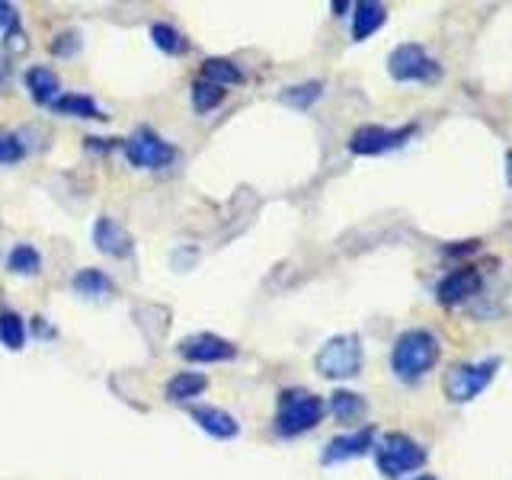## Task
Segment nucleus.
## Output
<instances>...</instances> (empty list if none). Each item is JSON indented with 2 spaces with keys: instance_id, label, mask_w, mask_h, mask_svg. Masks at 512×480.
Returning a JSON list of instances; mask_svg holds the SVG:
<instances>
[{
  "instance_id": "obj_1",
  "label": "nucleus",
  "mask_w": 512,
  "mask_h": 480,
  "mask_svg": "<svg viewBox=\"0 0 512 480\" xmlns=\"http://www.w3.org/2000/svg\"><path fill=\"white\" fill-rule=\"evenodd\" d=\"M439 356H442V346L436 340V333L413 327V330H404L394 340L391 372L404 384H416V381H423L432 368H436Z\"/></svg>"
},
{
  "instance_id": "obj_2",
  "label": "nucleus",
  "mask_w": 512,
  "mask_h": 480,
  "mask_svg": "<svg viewBox=\"0 0 512 480\" xmlns=\"http://www.w3.org/2000/svg\"><path fill=\"white\" fill-rule=\"evenodd\" d=\"M327 413L324 397L308 388H285L276 400V416H272V429L279 439H298L304 432L320 426Z\"/></svg>"
},
{
  "instance_id": "obj_3",
  "label": "nucleus",
  "mask_w": 512,
  "mask_h": 480,
  "mask_svg": "<svg viewBox=\"0 0 512 480\" xmlns=\"http://www.w3.org/2000/svg\"><path fill=\"white\" fill-rule=\"evenodd\" d=\"M365 365V346H362V336L359 333H340V336H330V340L317 349L314 356V368L320 378H330V381H346V378H356Z\"/></svg>"
},
{
  "instance_id": "obj_4",
  "label": "nucleus",
  "mask_w": 512,
  "mask_h": 480,
  "mask_svg": "<svg viewBox=\"0 0 512 480\" xmlns=\"http://www.w3.org/2000/svg\"><path fill=\"white\" fill-rule=\"evenodd\" d=\"M372 452H375L378 471L388 480H400V477H407L413 471H420V468H426V461H429L426 448L416 439H410L407 432H388V436H381L375 442Z\"/></svg>"
},
{
  "instance_id": "obj_5",
  "label": "nucleus",
  "mask_w": 512,
  "mask_h": 480,
  "mask_svg": "<svg viewBox=\"0 0 512 480\" xmlns=\"http://www.w3.org/2000/svg\"><path fill=\"white\" fill-rule=\"evenodd\" d=\"M500 368H503L500 356H490L480 362H455L442 378V391L452 404H471V400H477L490 388Z\"/></svg>"
},
{
  "instance_id": "obj_6",
  "label": "nucleus",
  "mask_w": 512,
  "mask_h": 480,
  "mask_svg": "<svg viewBox=\"0 0 512 480\" xmlns=\"http://www.w3.org/2000/svg\"><path fill=\"white\" fill-rule=\"evenodd\" d=\"M388 74L397 84H436L442 77V68L423 45L404 42L388 55Z\"/></svg>"
},
{
  "instance_id": "obj_7",
  "label": "nucleus",
  "mask_w": 512,
  "mask_h": 480,
  "mask_svg": "<svg viewBox=\"0 0 512 480\" xmlns=\"http://www.w3.org/2000/svg\"><path fill=\"white\" fill-rule=\"evenodd\" d=\"M122 154H125L128 164L138 167V170H164L176 160L173 144L167 138H160L148 125L135 128V132L122 141Z\"/></svg>"
},
{
  "instance_id": "obj_8",
  "label": "nucleus",
  "mask_w": 512,
  "mask_h": 480,
  "mask_svg": "<svg viewBox=\"0 0 512 480\" xmlns=\"http://www.w3.org/2000/svg\"><path fill=\"white\" fill-rule=\"evenodd\" d=\"M416 135V125H404V128H384V125H362L352 132L349 138V151L356 157H381V154H391L397 148Z\"/></svg>"
},
{
  "instance_id": "obj_9",
  "label": "nucleus",
  "mask_w": 512,
  "mask_h": 480,
  "mask_svg": "<svg viewBox=\"0 0 512 480\" xmlns=\"http://www.w3.org/2000/svg\"><path fill=\"white\" fill-rule=\"evenodd\" d=\"M180 356L192 365H218V362H234L237 346L218 333H192L186 340H180Z\"/></svg>"
},
{
  "instance_id": "obj_10",
  "label": "nucleus",
  "mask_w": 512,
  "mask_h": 480,
  "mask_svg": "<svg viewBox=\"0 0 512 480\" xmlns=\"http://www.w3.org/2000/svg\"><path fill=\"white\" fill-rule=\"evenodd\" d=\"M378 442V432L375 426H362V429H352L346 436H336L324 445V452H320V464H343V461H352V458H362L375 448Z\"/></svg>"
},
{
  "instance_id": "obj_11",
  "label": "nucleus",
  "mask_w": 512,
  "mask_h": 480,
  "mask_svg": "<svg viewBox=\"0 0 512 480\" xmlns=\"http://www.w3.org/2000/svg\"><path fill=\"white\" fill-rule=\"evenodd\" d=\"M480 288H484V276H480V269L458 266L439 282L436 298H439V304H445V308H458V304L480 295Z\"/></svg>"
},
{
  "instance_id": "obj_12",
  "label": "nucleus",
  "mask_w": 512,
  "mask_h": 480,
  "mask_svg": "<svg viewBox=\"0 0 512 480\" xmlns=\"http://www.w3.org/2000/svg\"><path fill=\"white\" fill-rule=\"evenodd\" d=\"M93 247L112 256V260H125L132 256L135 244H132V234H128L119 221H112L109 215H100L93 224Z\"/></svg>"
},
{
  "instance_id": "obj_13",
  "label": "nucleus",
  "mask_w": 512,
  "mask_h": 480,
  "mask_svg": "<svg viewBox=\"0 0 512 480\" xmlns=\"http://www.w3.org/2000/svg\"><path fill=\"white\" fill-rule=\"evenodd\" d=\"M192 423H196L202 432H208L212 439H221V442H231L240 436V423L234 420V416L228 410L221 407H208V404H196L189 410Z\"/></svg>"
},
{
  "instance_id": "obj_14",
  "label": "nucleus",
  "mask_w": 512,
  "mask_h": 480,
  "mask_svg": "<svg viewBox=\"0 0 512 480\" xmlns=\"http://www.w3.org/2000/svg\"><path fill=\"white\" fill-rule=\"evenodd\" d=\"M23 84H26V90L32 96V103H36V106H48V109H52L55 100L64 93L58 74L52 68H45V64H36V68H29L26 77H23Z\"/></svg>"
},
{
  "instance_id": "obj_15",
  "label": "nucleus",
  "mask_w": 512,
  "mask_h": 480,
  "mask_svg": "<svg viewBox=\"0 0 512 480\" xmlns=\"http://www.w3.org/2000/svg\"><path fill=\"white\" fill-rule=\"evenodd\" d=\"M384 23H388V7L378 4V0H359V4H352V42H365Z\"/></svg>"
},
{
  "instance_id": "obj_16",
  "label": "nucleus",
  "mask_w": 512,
  "mask_h": 480,
  "mask_svg": "<svg viewBox=\"0 0 512 480\" xmlns=\"http://www.w3.org/2000/svg\"><path fill=\"white\" fill-rule=\"evenodd\" d=\"M327 410L333 413V420H336V423H343V426H356L359 420H365L368 404H365V397H362V394H356V391H333V394H330Z\"/></svg>"
},
{
  "instance_id": "obj_17",
  "label": "nucleus",
  "mask_w": 512,
  "mask_h": 480,
  "mask_svg": "<svg viewBox=\"0 0 512 480\" xmlns=\"http://www.w3.org/2000/svg\"><path fill=\"white\" fill-rule=\"evenodd\" d=\"M52 109L58 112V116H74V119H106L100 103L87 93H61Z\"/></svg>"
},
{
  "instance_id": "obj_18",
  "label": "nucleus",
  "mask_w": 512,
  "mask_h": 480,
  "mask_svg": "<svg viewBox=\"0 0 512 480\" xmlns=\"http://www.w3.org/2000/svg\"><path fill=\"white\" fill-rule=\"evenodd\" d=\"M208 388V378L202 372H176L170 381H167V400H173V404H186V400H196L202 391Z\"/></svg>"
},
{
  "instance_id": "obj_19",
  "label": "nucleus",
  "mask_w": 512,
  "mask_h": 480,
  "mask_svg": "<svg viewBox=\"0 0 512 480\" xmlns=\"http://www.w3.org/2000/svg\"><path fill=\"white\" fill-rule=\"evenodd\" d=\"M199 77L208 80V84L224 87V90H228V87H237V84H244V71H240L231 58H205Z\"/></svg>"
},
{
  "instance_id": "obj_20",
  "label": "nucleus",
  "mask_w": 512,
  "mask_h": 480,
  "mask_svg": "<svg viewBox=\"0 0 512 480\" xmlns=\"http://www.w3.org/2000/svg\"><path fill=\"white\" fill-rule=\"evenodd\" d=\"M71 288L77 295H84V298H103L116 285H112V279L106 276L103 269H80L77 276L71 279Z\"/></svg>"
},
{
  "instance_id": "obj_21",
  "label": "nucleus",
  "mask_w": 512,
  "mask_h": 480,
  "mask_svg": "<svg viewBox=\"0 0 512 480\" xmlns=\"http://www.w3.org/2000/svg\"><path fill=\"white\" fill-rule=\"evenodd\" d=\"M151 42H154L164 55H170V58H180V55L189 52V39L183 36L180 29H173L170 23H154V26H151Z\"/></svg>"
},
{
  "instance_id": "obj_22",
  "label": "nucleus",
  "mask_w": 512,
  "mask_h": 480,
  "mask_svg": "<svg viewBox=\"0 0 512 480\" xmlns=\"http://www.w3.org/2000/svg\"><path fill=\"white\" fill-rule=\"evenodd\" d=\"M7 269L13 276H39L42 269V256L32 244H16L10 253H7Z\"/></svg>"
},
{
  "instance_id": "obj_23",
  "label": "nucleus",
  "mask_w": 512,
  "mask_h": 480,
  "mask_svg": "<svg viewBox=\"0 0 512 480\" xmlns=\"http://www.w3.org/2000/svg\"><path fill=\"white\" fill-rule=\"evenodd\" d=\"M224 96H228V90L218 84H208V80L199 77L196 84H192V109H196L199 116H208L215 106L224 103Z\"/></svg>"
},
{
  "instance_id": "obj_24",
  "label": "nucleus",
  "mask_w": 512,
  "mask_h": 480,
  "mask_svg": "<svg viewBox=\"0 0 512 480\" xmlns=\"http://www.w3.org/2000/svg\"><path fill=\"white\" fill-rule=\"evenodd\" d=\"M320 96H324V84H320V80H308V84H298V87L282 90L279 100L285 106H292V109H308V106H314L320 100Z\"/></svg>"
},
{
  "instance_id": "obj_25",
  "label": "nucleus",
  "mask_w": 512,
  "mask_h": 480,
  "mask_svg": "<svg viewBox=\"0 0 512 480\" xmlns=\"http://www.w3.org/2000/svg\"><path fill=\"white\" fill-rule=\"evenodd\" d=\"M0 343L7 349H23L26 343V324L16 311H0Z\"/></svg>"
},
{
  "instance_id": "obj_26",
  "label": "nucleus",
  "mask_w": 512,
  "mask_h": 480,
  "mask_svg": "<svg viewBox=\"0 0 512 480\" xmlns=\"http://www.w3.org/2000/svg\"><path fill=\"white\" fill-rule=\"evenodd\" d=\"M26 157V144L23 138L10 132V128L0 125V167H7V164H20V160Z\"/></svg>"
},
{
  "instance_id": "obj_27",
  "label": "nucleus",
  "mask_w": 512,
  "mask_h": 480,
  "mask_svg": "<svg viewBox=\"0 0 512 480\" xmlns=\"http://www.w3.org/2000/svg\"><path fill=\"white\" fill-rule=\"evenodd\" d=\"M80 45H84V42H80V32L77 29H64L52 39V55L55 58H74L80 52Z\"/></svg>"
},
{
  "instance_id": "obj_28",
  "label": "nucleus",
  "mask_w": 512,
  "mask_h": 480,
  "mask_svg": "<svg viewBox=\"0 0 512 480\" xmlns=\"http://www.w3.org/2000/svg\"><path fill=\"white\" fill-rule=\"evenodd\" d=\"M10 77H13V64H10V55H7V52H0V90H7Z\"/></svg>"
},
{
  "instance_id": "obj_29",
  "label": "nucleus",
  "mask_w": 512,
  "mask_h": 480,
  "mask_svg": "<svg viewBox=\"0 0 512 480\" xmlns=\"http://www.w3.org/2000/svg\"><path fill=\"white\" fill-rule=\"evenodd\" d=\"M330 10H333L336 16H343L346 10H352V4H343V0H336V4H330Z\"/></svg>"
},
{
  "instance_id": "obj_30",
  "label": "nucleus",
  "mask_w": 512,
  "mask_h": 480,
  "mask_svg": "<svg viewBox=\"0 0 512 480\" xmlns=\"http://www.w3.org/2000/svg\"><path fill=\"white\" fill-rule=\"evenodd\" d=\"M506 183L512 186V151H506Z\"/></svg>"
},
{
  "instance_id": "obj_31",
  "label": "nucleus",
  "mask_w": 512,
  "mask_h": 480,
  "mask_svg": "<svg viewBox=\"0 0 512 480\" xmlns=\"http://www.w3.org/2000/svg\"><path fill=\"white\" fill-rule=\"evenodd\" d=\"M413 480H439V477H432V474H420V477H413Z\"/></svg>"
}]
</instances>
